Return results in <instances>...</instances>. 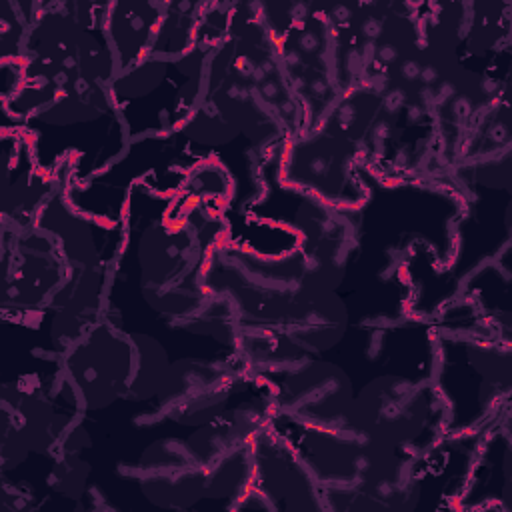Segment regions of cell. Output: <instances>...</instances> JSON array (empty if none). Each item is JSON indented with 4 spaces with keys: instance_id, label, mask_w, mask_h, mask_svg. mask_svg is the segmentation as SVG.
<instances>
[{
    "instance_id": "7a4b0ae2",
    "label": "cell",
    "mask_w": 512,
    "mask_h": 512,
    "mask_svg": "<svg viewBox=\"0 0 512 512\" xmlns=\"http://www.w3.org/2000/svg\"><path fill=\"white\" fill-rule=\"evenodd\" d=\"M358 150L322 128L288 138L282 146L280 180L336 212L356 210L368 200Z\"/></svg>"
},
{
    "instance_id": "3957f363",
    "label": "cell",
    "mask_w": 512,
    "mask_h": 512,
    "mask_svg": "<svg viewBox=\"0 0 512 512\" xmlns=\"http://www.w3.org/2000/svg\"><path fill=\"white\" fill-rule=\"evenodd\" d=\"M166 4L128 2L108 4L106 32L116 58L118 74L126 72L150 56L164 20Z\"/></svg>"
},
{
    "instance_id": "6da1fadb",
    "label": "cell",
    "mask_w": 512,
    "mask_h": 512,
    "mask_svg": "<svg viewBox=\"0 0 512 512\" xmlns=\"http://www.w3.org/2000/svg\"><path fill=\"white\" fill-rule=\"evenodd\" d=\"M210 52L196 48L182 58H146L116 74L108 92L130 142L176 134L192 120L202 104Z\"/></svg>"
}]
</instances>
